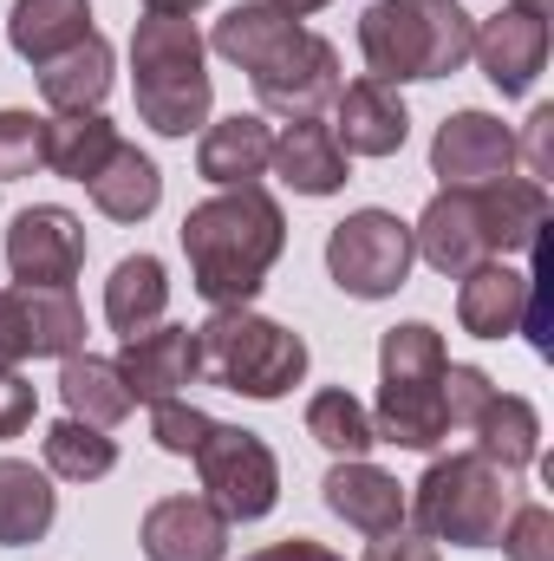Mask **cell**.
<instances>
[{"label": "cell", "mask_w": 554, "mask_h": 561, "mask_svg": "<svg viewBox=\"0 0 554 561\" xmlns=\"http://www.w3.org/2000/svg\"><path fill=\"white\" fill-rule=\"evenodd\" d=\"M176 236L189 255V287L209 307H249L287 249V216L262 183H242V190L196 203Z\"/></svg>", "instance_id": "cell-1"}, {"label": "cell", "mask_w": 554, "mask_h": 561, "mask_svg": "<svg viewBox=\"0 0 554 561\" xmlns=\"http://www.w3.org/2000/svg\"><path fill=\"white\" fill-rule=\"evenodd\" d=\"M470 39H476V13H463L457 0H372L359 13L366 79L379 85H417V79L463 72Z\"/></svg>", "instance_id": "cell-2"}, {"label": "cell", "mask_w": 554, "mask_h": 561, "mask_svg": "<svg viewBox=\"0 0 554 561\" xmlns=\"http://www.w3.org/2000/svg\"><path fill=\"white\" fill-rule=\"evenodd\" d=\"M307 359H313L307 340L255 307H216L196 327V379H209L235 399H255V405L287 399L307 379Z\"/></svg>", "instance_id": "cell-3"}, {"label": "cell", "mask_w": 554, "mask_h": 561, "mask_svg": "<svg viewBox=\"0 0 554 561\" xmlns=\"http://www.w3.org/2000/svg\"><path fill=\"white\" fill-rule=\"evenodd\" d=\"M509 510H516V477L496 470L483 450L437 457L405 496V523L424 542H450V549H496Z\"/></svg>", "instance_id": "cell-4"}, {"label": "cell", "mask_w": 554, "mask_h": 561, "mask_svg": "<svg viewBox=\"0 0 554 561\" xmlns=\"http://www.w3.org/2000/svg\"><path fill=\"white\" fill-rule=\"evenodd\" d=\"M209 46L196 33V20H163L143 13L131 33V92H138V118L157 138H189L196 125H209Z\"/></svg>", "instance_id": "cell-5"}, {"label": "cell", "mask_w": 554, "mask_h": 561, "mask_svg": "<svg viewBox=\"0 0 554 561\" xmlns=\"http://www.w3.org/2000/svg\"><path fill=\"white\" fill-rule=\"evenodd\" d=\"M443 333L430 320H405L379 340V412L372 431L379 444H399V450H437L450 437L443 419Z\"/></svg>", "instance_id": "cell-6"}, {"label": "cell", "mask_w": 554, "mask_h": 561, "mask_svg": "<svg viewBox=\"0 0 554 561\" xmlns=\"http://www.w3.org/2000/svg\"><path fill=\"white\" fill-rule=\"evenodd\" d=\"M412 222H399L392 209H353L326 236V275L353 300H392L412 280Z\"/></svg>", "instance_id": "cell-7"}, {"label": "cell", "mask_w": 554, "mask_h": 561, "mask_svg": "<svg viewBox=\"0 0 554 561\" xmlns=\"http://www.w3.org/2000/svg\"><path fill=\"white\" fill-rule=\"evenodd\" d=\"M196 483L203 496L229 516V523H262L280 503V457L268 450L262 431H242V424H216L203 444H196Z\"/></svg>", "instance_id": "cell-8"}, {"label": "cell", "mask_w": 554, "mask_h": 561, "mask_svg": "<svg viewBox=\"0 0 554 561\" xmlns=\"http://www.w3.org/2000/svg\"><path fill=\"white\" fill-rule=\"evenodd\" d=\"M85 346V307L72 287H0V373L20 359H72Z\"/></svg>", "instance_id": "cell-9"}, {"label": "cell", "mask_w": 554, "mask_h": 561, "mask_svg": "<svg viewBox=\"0 0 554 561\" xmlns=\"http://www.w3.org/2000/svg\"><path fill=\"white\" fill-rule=\"evenodd\" d=\"M249 85H255V99H262L268 118L307 125V118L333 112V99H339V85H346V79H339V46L300 26L268 66L249 72Z\"/></svg>", "instance_id": "cell-10"}, {"label": "cell", "mask_w": 554, "mask_h": 561, "mask_svg": "<svg viewBox=\"0 0 554 561\" xmlns=\"http://www.w3.org/2000/svg\"><path fill=\"white\" fill-rule=\"evenodd\" d=\"M430 176L443 190H483V183H503V176H522L516 170V131L489 112H450L430 138Z\"/></svg>", "instance_id": "cell-11"}, {"label": "cell", "mask_w": 554, "mask_h": 561, "mask_svg": "<svg viewBox=\"0 0 554 561\" xmlns=\"http://www.w3.org/2000/svg\"><path fill=\"white\" fill-rule=\"evenodd\" d=\"M7 268L20 287H72L85 268V222L59 203H33L7 229Z\"/></svg>", "instance_id": "cell-12"}, {"label": "cell", "mask_w": 554, "mask_h": 561, "mask_svg": "<svg viewBox=\"0 0 554 561\" xmlns=\"http://www.w3.org/2000/svg\"><path fill=\"white\" fill-rule=\"evenodd\" d=\"M412 249L443 280H463L476 262H496L489 222H483V196H476V190H437V196L424 203V216H417Z\"/></svg>", "instance_id": "cell-13"}, {"label": "cell", "mask_w": 554, "mask_h": 561, "mask_svg": "<svg viewBox=\"0 0 554 561\" xmlns=\"http://www.w3.org/2000/svg\"><path fill=\"white\" fill-rule=\"evenodd\" d=\"M549 20L542 13H522V7H503L489 20H476V39H470V59L483 66V79L503 92V99H522L535 92L542 66H549Z\"/></svg>", "instance_id": "cell-14"}, {"label": "cell", "mask_w": 554, "mask_h": 561, "mask_svg": "<svg viewBox=\"0 0 554 561\" xmlns=\"http://www.w3.org/2000/svg\"><path fill=\"white\" fill-rule=\"evenodd\" d=\"M326 131H333V144H339L346 157H399L405 138H412V112H405L399 85L353 79V85H339Z\"/></svg>", "instance_id": "cell-15"}, {"label": "cell", "mask_w": 554, "mask_h": 561, "mask_svg": "<svg viewBox=\"0 0 554 561\" xmlns=\"http://www.w3.org/2000/svg\"><path fill=\"white\" fill-rule=\"evenodd\" d=\"M229 516L209 496H163L143 510V561H222L229 556Z\"/></svg>", "instance_id": "cell-16"}, {"label": "cell", "mask_w": 554, "mask_h": 561, "mask_svg": "<svg viewBox=\"0 0 554 561\" xmlns=\"http://www.w3.org/2000/svg\"><path fill=\"white\" fill-rule=\"evenodd\" d=\"M320 496H326V510H333L346 529H359V536H399V529H405V483H399L392 470H379L372 457H339V463L326 470Z\"/></svg>", "instance_id": "cell-17"}, {"label": "cell", "mask_w": 554, "mask_h": 561, "mask_svg": "<svg viewBox=\"0 0 554 561\" xmlns=\"http://www.w3.org/2000/svg\"><path fill=\"white\" fill-rule=\"evenodd\" d=\"M131 386L138 405H163V399H183V386H196V327H143L125 340V353L112 359Z\"/></svg>", "instance_id": "cell-18"}, {"label": "cell", "mask_w": 554, "mask_h": 561, "mask_svg": "<svg viewBox=\"0 0 554 561\" xmlns=\"http://www.w3.org/2000/svg\"><path fill=\"white\" fill-rule=\"evenodd\" d=\"M529 307H535V280L522 275V268H509V262H476L470 275L457 280V327L470 340H509V333H522Z\"/></svg>", "instance_id": "cell-19"}, {"label": "cell", "mask_w": 554, "mask_h": 561, "mask_svg": "<svg viewBox=\"0 0 554 561\" xmlns=\"http://www.w3.org/2000/svg\"><path fill=\"white\" fill-rule=\"evenodd\" d=\"M268 157H275V125L262 112H235L222 125H209L196 144V176L216 183V190H242V183H262L268 176Z\"/></svg>", "instance_id": "cell-20"}, {"label": "cell", "mask_w": 554, "mask_h": 561, "mask_svg": "<svg viewBox=\"0 0 554 561\" xmlns=\"http://www.w3.org/2000/svg\"><path fill=\"white\" fill-rule=\"evenodd\" d=\"M33 72H39V99H46L53 112H99V105H105V92H112L118 53H112V39L92 26L79 46L53 53V59H46V66H33Z\"/></svg>", "instance_id": "cell-21"}, {"label": "cell", "mask_w": 554, "mask_h": 561, "mask_svg": "<svg viewBox=\"0 0 554 561\" xmlns=\"http://www.w3.org/2000/svg\"><path fill=\"white\" fill-rule=\"evenodd\" d=\"M268 170H275L293 196H339L346 176H353V170H346V150L333 144V131H326L320 118L275 131V157H268Z\"/></svg>", "instance_id": "cell-22"}, {"label": "cell", "mask_w": 554, "mask_h": 561, "mask_svg": "<svg viewBox=\"0 0 554 561\" xmlns=\"http://www.w3.org/2000/svg\"><path fill=\"white\" fill-rule=\"evenodd\" d=\"M59 523V490L26 457H0V549H33Z\"/></svg>", "instance_id": "cell-23"}, {"label": "cell", "mask_w": 554, "mask_h": 561, "mask_svg": "<svg viewBox=\"0 0 554 561\" xmlns=\"http://www.w3.org/2000/svg\"><path fill=\"white\" fill-rule=\"evenodd\" d=\"M59 399H66V419L99 424V431H118V424L131 419V405H138L131 386H125V373L112 359H99V353L59 359Z\"/></svg>", "instance_id": "cell-24"}, {"label": "cell", "mask_w": 554, "mask_h": 561, "mask_svg": "<svg viewBox=\"0 0 554 561\" xmlns=\"http://www.w3.org/2000/svg\"><path fill=\"white\" fill-rule=\"evenodd\" d=\"M483 222H489V249L496 255H529L549 229V183H529V176H503V183H483Z\"/></svg>", "instance_id": "cell-25"}, {"label": "cell", "mask_w": 554, "mask_h": 561, "mask_svg": "<svg viewBox=\"0 0 554 561\" xmlns=\"http://www.w3.org/2000/svg\"><path fill=\"white\" fill-rule=\"evenodd\" d=\"M92 33V0H13L7 13V46L26 66H46L53 53L79 46Z\"/></svg>", "instance_id": "cell-26"}, {"label": "cell", "mask_w": 554, "mask_h": 561, "mask_svg": "<svg viewBox=\"0 0 554 561\" xmlns=\"http://www.w3.org/2000/svg\"><path fill=\"white\" fill-rule=\"evenodd\" d=\"M300 33V20L293 13H280L268 0H242V7H229L222 20H216V33L203 39L209 53H222L229 66H242V72H255V66H268L280 46Z\"/></svg>", "instance_id": "cell-27"}, {"label": "cell", "mask_w": 554, "mask_h": 561, "mask_svg": "<svg viewBox=\"0 0 554 561\" xmlns=\"http://www.w3.org/2000/svg\"><path fill=\"white\" fill-rule=\"evenodd\" d=\"M470 437H476V450L496 463V470H529L535 457H542V412L522 399V392H496L483 412H476V424H470Z\"/></svg>", "instance_id": "cell-28"}, {"label": "cell", "mask_w": 554, "mask_h": 561, "mask_svg": "<svg viewBox=\"0 0 554 561\" xmlns=\"http://www.w3.org/2000/svg\"><path fill=\"white\" fill-rule=\"evenodd\" d=\"M85 190H92V209H99V216H112V222H143V216H157V203H163V170L143 157L138 144H118V150L105 157V170H99Z\"/></svg>", "instance_id": "cell-29"}, {"label": "cell", "mask_w": 554, "mask_h": 561, "mask_svg": "<svg viewBox=\"0 0 554 561\" xmlns=\"http://www.w3.org/2000/svg\"><path fill=\"white\" fill-rule=\"evenodd\" d=\"M118 144L125 138L105 112H53L46 118V170L66 176V183H92Z\"/></svg>", "instance_id": "cell-30"}, {"label": "cell", "mask_w": 554, "mask_h": 561, "mask_svg": "<svg viewBox=\"0 0 554 561\" xmlns=\"http://www.w3.org/2000/svg\"><path fill=\"white\" fill-rule=\"evenodd\" d=\"M163 307H170V275H163V262L157 255H125L112 280H105V320L131 340L143 327H157L163 320Z\"/></svg>", "instance_id": "cell-31"}, {"label": "cell", "mask_w": 554, "mask_h": 561, "mask_svg": "<svg viewBox=\"0 0 554 561\" xmlns=\"http://www.w3.org/2000/svg\"><path fill=\"white\" fill-rule=\"evenodd\" d=\"M46 477H59V483H99V477H112L118 470V444H112V431H99V424H79V419H59L46 431Z\"/></svg>", "instance_id": "cell-32"}, {"label": "cell", "mask_w": 554, "mask_h": 561, "mask_svg": "<svg viewBox=\"0 0 554 561\" xmlns=\"http://www.w3.org/2000/svg\"><path fill=\"white\" fill-rule=\"evenodd\" d=\"M307 437H313L320 450H333V457H366V450L379 444L372 412H366L346 386H326V392L307 399Z\"/></svg>", "instance_id": "cell-33"}, {"label": "cell", "mask_w": 554, "mask_h": 561, "mask_svg": "<svg viewBox=\"0 0 554 561\" xmlns=\"http://www.w3.org/2000/svg\"><path fill=\"white\" fill-rule=\"evenodd\" d=\"M46 170V118L33 112H0V183Z\"/></svg>", "instance_id": "cell-34"}, {"label": "cell", "mask_w": 554, "mask_h": 561, "mask_svg": "<svg viewBox=\"0 0 554 561\" xmlns=\"http://www.w3.org/2000/svg\"><path fill=\"white\" fill-rule=\"evenodd\" d=\"M216 431V419L203 412V405H189V399H163V405H150V437H157V450H170V457H196V444Z\"/></svg>", "instance_id": "cell-35"}, {"label": "cell", "mask_w": 554, "mask_h": 561, "mask_svg": "<svg viewBox=\"0 0 554 561\" xmlns=\"http://www.w3.org/2000/svg\"><path fill=\"white\" fill-rule=\"evenodd\" d=\"M496 549L509 561H554V510L516 503L509 523H503V536H496Z\"/></svg>", "instance_id": "cell-36"}, {"label": "cell", "mask_w": 554, "mask_h": 561, "mask_svg": "<svg viewBox=\"0 0 554 561\" xmlns=\"http://www.w3.org/2000/svg\"><path fill=\"white\" fill-rule=\"evenodd\" d=\"M489 399H496V379L483 366H443V419H450V431H470Z\"/></svg>", "instance_id": "cell-37"}, {"label": "cell", "mask_w": 554, "mask_h": 561, "mask_svg": "<svg viewBox=\"0 0 554 561\" xmlns=\"http://www.w3.org/2000/svg\"><path fill=\"white\" fill-rule=\"evenodd\" d=\"M549 138H554V105H535V112H529V138L516 144V170H522L529 183H549V176H554Z\"/></svg>", "instance_id": "cell-38"}, {"label": "cell", "mask_w": 554, "mask_h": 561, "mask_svg": "<svg viewBox=\"0 0 554 561\" xmlns=\"http://www.w3.org/2000/svg\"><path fill=\"white\" fill-rule=\"evenodd\" d=\"M33 412H39V392H33L20 373H0V444L20 437V431L33 424Z\"/></svg>", "instance_id": "cell-39"}, {"label": "cell", "mask_w": 554, "mask_h": 561, "mask_svg": "<svg viewBox=\"0 0 554 561\" xmlns=\"http://www.w3.org/2000/svg\"><path fill=\"white\" fill-rule=\"evenodd\" d=\"M359 561H443V556H437V542L399 529V536H372V549H366Z\"/></svg>", "instance_id": "cell-40"}, {"label": "cell", "mask_w": 554, "mask_h": 561, "mask_svg": "<svg viewBox=\"0 0 554 561\" xmlns=\"http://www.w3.org/2000/svg\"><path fill=\"white\" fill-rule=\"evenodd\" d=\"M242 561H346V556H333L313 536H287V542H268V549H255V556H242Z\"/></svg>", "instance_id": "cell-41"}, {"label": "cell", "mask_w": 554, "mask_h": 561, "mask_svg": "<svg viewBox=\"0 0 554 561\" xmlns=\"http://www.w3.org/2000/svg\"><path fill=\"white\" fill-rule=\"evenodd\" d=\"M196 7H209V0H143V13H163V20H189Z\"/></svg>", "instance_id": "cell-42"}, {"label": "cell", "mask_w": 554, "mask_h": 561, "mask_svg": "<svg viewBox=\"0 0 554 561\" xmlns=\"http://www.w3.org/2000/svg\"><path fill=\"white\" fill-rule=\"evenodd\" d=\"M280 13H293V20H307V13H320V7H333V0H268Z\"/></svg>", "instance_id": "cell-43"}, {"label": "cell", "mask_w": 554, "mask_h": 561, "mask_svg": "<svg viewBox=\"0 0 554 561\" xmlns=\"http://www.w3.org/2000/svg\"><path fill=\"white\" fill-rule=\"evenodd\" d=\"M509 7H522V13H542V20H549V0H509Z\"/></svg>", "instance_id": "cell-44"}]
</instances>
